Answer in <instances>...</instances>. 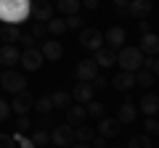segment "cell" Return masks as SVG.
<instances>
[{"label": "cell", "instance_id": "obj_13", "mask_svg": "<svg viewBox=\"0 0 159 148\" xmlns=\"http://www.w3.org/2000/svg\"><path fill=\"white\" fill-rule=\"evenodd\" d=\"M119 130H122V124H119L117 119H109V116L98 119V135L101 137H117Z\"/></svg>", "mask_w": 159, "mask_h": 148}, {"label": "cell", "instance_id": "obj_22", "mask_svg": "<svg viewBox=\"0 0 159 148\" xmlns=\"http://www.w3.org/2000/svg\"><path fill=\"white\" fill-rule=\"evenodd\" d=\"M138 108H141L146 116H154V114L159 111V98L151 95V93H146V95L141 98V103H138Z\"/></svg>", "mask_w": 159, "mask_h": 148}, {"label": "cell", "instance_id": "obj_26", "mask_svg": "<svg viewBox=\"0 0 159 148\" xmlns=\"http://www.w3.org/2000/svg\"><path fill=\"white\" fill-rule=\"evenodd\" d=\"M32 143H34V148L48 146V143H51V132H48V130H40V127H34V130H32Z\"/></svg>", "mask_w": 159, "mask_h": 148}, {"label": "cell", "instance_id": "obj_35", "mask_svg": "<svg viewBox=\"0 0 159 148\" xmlns=\"http://www.w3.org/2000/svg\"><path fill=\"white\" fill-rule=\"evenodd\" d=\"M143 69H148V72H151V74H157V77H159V58H143Z\"/></svg>", "mask_w": 159, "mask_h": 148}, {"label": "cell", "instance_id": "obj_2", "mask_svg": "<svg viewBox=\"0 0 159 148\" xmlns=\"http://www.w3.org/2000/svg\"><path fill=\"white\" fill-rule=\"evenodd\" d=\"M117 63L122 66V72H133L135 74L138 69H143V53L138 48H119L117 50Z\"/></svg>", "mask_w": 159, "mask_h": 148}, {"label": "cell", "instance_id": "obj_27", "mask_svg": "<svg viewBox=\"0 0 159 148\" xmlns=\"http://www.w3.org/2000/svg\"><path fill=\"white\" fill-rule=\"evenodd\" d=\"M85 111H88V116H93V119H103V116H106V108H103V103H98V101L85 103Z\"/></svg>", "mask_w": 159, "mask_h": 148}, {"label": "cell", "instance_id": "obj_41", "mask_svg": "<svg viewBox=\"0 0 159 148\" xmlns=\"http://www.w3.org/2000/svg\"><path fill=\"white\" fill-rule=\"evenodd\" d=\"M37 127H40V130H48V127H56V124H53V119H51V114H48V116H40V122H37Z\"/></svg>", "mask_w": 159, "mask_h": 148}, {"label": "cell", "instance_id": "obj_4", "mask_svg": "<svg viewBox=\"0 0 159 148\" xmlns=\"http://www.w3.org/2000/svg\"><path fill=\"white\" fill-rule=\"evenodd\" d=\"M51 143L56 148H69L74 146V127L72 124H56L51 130Z\"/></svg>", "mask_w": 159, "mask_h": 148}, {"label": "cell", "instance_id": "obj_46", "mask_svg": "<svg viewBox=\"0 0 159 148\" xmlns=\"http://www.w3.org/2000/svg\"><path fill=\"white\" fill-rule=\"evenodd\" d=\"M138 32L141 34H148L151 29H148V21H138Z\"/></svg>", "mask_w": 159, "mask_h": 148}, {"label": "cell", "instance_id": "obj_45", "mask_svg": "<svg viewBox=\"0 0 159 148\" xmlns=\"http://www.w3.org/2000/svg\"><path fill=\"white\" fill-rule=\"evenodd\" d=\"M80 3H82L85 8H90V11H93V8H98V3H101V0H80Z\"/></svg>", "mask_w": 159, "mask_h": 148}, {"label": "cell", "instance_id": "obj_11", "mask_svg": "<svg viewBox=\"0 0 159 148\" xmlns=\"http://www.w3.org/2000/svg\"><path fill=\"white\" fill-rule=\"evenodd\" d=\"M19 58H21V50L16 45H0V66L11 69L19 63Z\"/></svg>", "mask_w": 159, "mask_h": 148}, {"label": "cell", "instance_id": "obj_12", "mask_svg": "<svg viewBox=\"0 0 159 148\" xmlns=\"http://www.w3.org/2000/svg\"><path fill=\"white\" fill-rule=\"evenodd\" d=\"M72 101H77L80 106L90 103V101H93V87H90V82H77L74 90H72Z\"/></svg>", "mask_w": 159, "mask_h": 148}, {"label": "cell", "instance_id": "obj_48", "mask_svg": "<svg viewBox=\"0 0 159 148\" xmlns=\"http://www.w3.org/2000/svg\"><path fill=\"white\" fill-rule=\"evenodd\" d=\"M106 148H125V146H106Z\"/></svg>", "mask_w": 159, "mask_h": 148}, {"label": "cell", "instance_id": "obj_32", "mask_svg": "<svg viewBox=\"0 0 159 148\" xmlns=\"http://www.w3.org/2000/svg\"><path fill=\"white\" fill-rule=\"evenodd\" d=\"M143 127H146V135H159V119H154V116H146V122H143Z\"/></svg>", "mask_w": 159, "mask_h": 148}, {"label": "cell", "instance_id": "obj_19", "mask_svg": "<svg viewBox=\"0 0 159 148\" xmlns=\"http://www.w3.org/2000/svg\"><path fill=\"white\" fill-rule=\"evenodd\" d=\"M103 40L109 42L106 48H111V50H117V48H122V42H125V29L122 27H111L106 34H103Z\"/></svg>", "mask_w": 159, "mask_h": 148}, {"label": "cell", "instance_id": "obj_40", "mask_svg": "<svg viewBox=\"0 0 159 148\" xmlns=\"http://www.w3.org/2000/svg\"><path fill=\"white\" fill-rule=\"evenodd\" d=\"M29 127H32V122H29V116H19V122H16V130L21 132V135H24V132L29 130Z\"/></svg>", "mask_w": 159, "mask_h": 148}, {"label": "cell", "instance_id": "obj_38", "mask_svg": "<svg viewBox=\"0 0 159 148\" xmlns=\"http://www.w3.org/2000/svg\"><path fill=\"white\" fill-rule=\"evenodd\" d=\"M13 140H16L19 146H21V148H34V143H32V137H24L21 132H16V135H13Z\"/></svg>", "mask_w": 159, "mask_h": 148}, {"label": "cell", "instance_id": "obj_8", "mask_svg": "<svg viewBox=\"0 0 159 148\" xmlns=\"http://www.w3.org/2000/svg\"><path fill=\"white\" fill-rule=\"evenodd\" d=\"M43 61H45V58H43V53H40L37 48H27V50L21 53V58H19V63H21L27 72H37V69L43 66Z\"/></svg>", "mask_w": 159, "mask_h": 148}, {"label": "cell", "instance_id": "obj_47", "mask_svg": "<svg viewBox=\"0 0 159 148\" xmlns=\"http://www.w3.org/2000/svg\"><path fill=\"white\" fill-rule=\"evenodd\" d=\"M69 148H90V143H74V146H69Z\"/></svg>", "mask_w": 159, "mask_h": 148}, {"label": "cell", "instance_id": "obj_20", "mask_svg": "<svg viewBox=\"0 0 159 148\" xmlns=\"http://www.w3.org/2000/svg\"><path fill=\"white\" fill-rule=\"evenodd\" d=\"M96 66H103L109 69L111 63H117V50H111V48H101V50H96Z\"/></svg>", "mask_w": 159, "mask_h": 148}, {"label": "cell", "instance_id": "obj_6", "mask_svg": "<svg viewBox=\"0 0 159 148\" xmlns=\"http://www.w3.org/2000/svg\"><path fill=\"white\" fill-rule=\"evenodd\" d=\"M29 19H32V21L48 24V21L53 19V6L48 3V0H34L32 8H29Z\"/></svg>", "mask_w": 159, "mask_h": 148}, {"label": "cell", "instance_id": "obj_3", "mask_svg": "<svg viewBox=\"0 0 159 148\" xmlns=\"http://www.w3.org/2000/svg\"><path fill=\"white\" fill-rule=\"evenodd\" d=\"M0 87L6 93H24L27 90V80H24L21 72H13V69H6V72H0Z\"/></svg>", "mask_w": 159, "mask_h": 148}, {"label": "cell", "instance_id": "obj_29", "mask_svg": "<svg viewBox=\"0 0 159 148\" xmlns=\"http://www.w3.org/2000/svg\"><path fill=\"white\" fill-rule=\"evenodd\" d=\"M125 148H151V137L148 135H133Z\"/></svg>", "mask_w": 159, "mask_h": 148}, {"label": "cell", "instance_id": "obj_42", "mask_svg": "<svg viewBox=\"0 0 159 148\" xmlns=\"http://www.w3.org/2000/svg\"><path fill=\"white\" fill-rule=\"evenodd\" d=\"M106 146H109L106 137H101V135H96V137L90 140V148H106Z\"/></svg>", "mask_w": 159, "mask_h": 148}, {"label": "cell", "instance_id": "obj_17", "mask_svg": "<svg viewBox=\"0 0 159 148\" xmlns=\"http://www.w3.org/2000/svg\"><path fill=\"white\" fill-rule=\"evenodd\" d=\"M135 116H138V108L133 106V101H125L122 106H119V111H117V122L119 124H133Z\"/></svg>", "mask_w": 159, "mask_h": 148}, {"label": "cell", "instance_id": "obj_23", "mask_svg": "<svg viewBox=\"0 0 159 148\" xmlns=\"http://www.w3.org/2000/svg\"><path fill=\"white\" fill-rule=\"evenodd\" d=\"M80 6H82L80 0H58V3H56V11H61L64 16H74V13L80 11Z\"/></svg>", "mask_w": 159, "mask_h": 148}, {"label": "cell", "instance_id": "obj_1", "mask_svg": "<svg viewBox=\"0 0 159 148\" xmlns=\"http://www.w3.org/2000/svg\"><path fill=\"white\" fill-rule=\"evenodd\" d=\"M29 8H32V0H0V21L19 27L29 19Z\"/></svg>", "mask_w": 159, "mask_h": 148}, {"label": "cell", "instance_id": "obj_30", "mask_svg": "<svg viewBox=\"0 0 159 148\" xmlns=\"http://www.w3.org/2000/svg\"><path fill=\"white\" fill-rule=\"evenodd\" d=\"M34 108H37L43 116H48L53 111V103H51V98H48V95H43V98H34Z\"/></svg>", "mask_w": 159, "mask_h": 148}, {"label": "cell", "instance_id": "obj_10", "mask_svg": "<svg viewBox=\"0 0 159 148\" xmlns=\"http://www.w3.org/2000/svg\"><path fill=\"white\" fill-rule=\"evenodd\" d=\"M151 8H154L151 0H130V3H127V16L141 19V21H143V19H148Z\"/></svg>", "mask_w": 159, "mask_h": 148}, {"label": "cell", "instance_id": "obj_7", "mask_svg": "<svg viewBox=\"0 0 159 148\" xmlns=\"http://www.w3.org/2000/svg\"><path fill=\"white\" fill-rule=\"evenodd\" d=\"M29 108H34V98L29 95V90L16 93V95H13V101H11V111H13V114H19V116H27Z\"/></svg>", "mask_w": 159, "mask_h": 148}, {"label": "cell", "instance_id": "obj_44", "mask_svg": "<svg viewBox=\"0 0 159 148\" xmlns=\"http://www.w3.org/2000/svg\"><path fill=\"white\" fill-rule=\"evenodd\" d=\"M111 3H114V8H117V11H125L130 0H111Z\"/></svg>", "mask_w": 159, "mask_h": 148}, {"label": "cell", "instance_id": "obj_24", "mask_svg": "<svg viewBox=\"0 0 159 148\" xmlns=\"http://www.w3.org/2000/svg\"><path fill=\"white\" fill-rule=\"evenodd\" d=\"M51 103H53V108H69L72 106V95L66 90H56L51 95Z\"/></svg>", "mask_w": 159, "mask_h": 148}, {"label": "cell", "instance_id": "obj_15", "mask_svg": "<svg viewBox=\"0 0 159 148\" xmlns=\"http://www.w3.org/2000/svg\"><path fill=\"white\" fill-rule=\"evenodd\" d=\"M40 53H43V58H48V61H58V58L64 56V45L58 40H48V42H43Z\"/></svg>", "mask_w": 159, "mask_h": 148}, {"label": "cell", "instance_id": "obj_31", "mask_svg": "<svg viewBox=\"0 0 159 148\" xmlns=\"http://www.w3.org/2000/svg\"><path fill=\"white\" fill-rule=\"evenodd\" d=\"M48 32H51V34L66 32V21H64V19H51V21H48Z\"/></svg>", "mask_w": 159, "mask_h": 148}, {"label": "cell", "instance_id": "obj_16", "mask_svg": "<svg viewBox=\"0 0 159 148\" xmlns=\"http://www.w3.org/2000/svg\"><path fill=\"white\" fill-rule=\"evenodd\" d=\"M141 53H148V56H157L159 53V34L148 32V34H141V45H138Z\"/></svg>", "mask_w": 159, "mask_h": 148}, {"label": "cell", "instance_id": "obj_5", "mask_svg": "<svg viewBox=\"0 0 159 148\" xmlns=\"http://www.w3.org/2000/svg\"><path fill=\"white\" fill-rule=\"evenodd\" d=\"M80 45L82 48H88V50H101L103 48V34L98 32V29H88V27H82L80 29Z\"/></svg>", "mask_w": 159, "mask_h": 148}, {"label": "cell", "instance_id": "obj_36", "mask_svg": "<svg viewBox=\"0 0 159 148\" xmlns=\"http://www.w3.org/2000/svg\"><path fill=\"white\" fill-rule=\"evenodd\" d=\"M64 21H66V29H82V19H80L77 13H74V16H66Z\"/></svg>", "mask_w": 159, "mask_h": 148}, {"label": "cell", "instance_id": "obj_14", "mask_svg": "<svg viewBox=\"0 0 159 148\" xmlns=\"http://www.w3.org/2000/svg\"><path fill=\"white\" fill-rule=\"evenodd\" d=\"M111 85L117 87V90H122V93H127V90H133V87H138V85H135V74H133V72H119V74H114Z\"/></svg>", "mask_w": 159, "mask_h": 148}, {"label": "cell", "instance_id": "obj_34", "mask_svg": "<svg viewBox=\"0 0 159 148\" xmlns=\"http://www.w3.org/2000/svg\"><path fill=\"white\" fill-rule=\"evenodd\" d=\"M90 87H93V93H101V90H106V87H109V82H106V77L98 74V77H93V80H90Z\"/></svg>", "mask_w": 159, "mask_h": 148}, {"label": "cell", "instance_id": "obj_18", "mask_svg": "<svg viewBox=\"0 0 159 148\" xmlns=\"http://www.w3.org/2000/svg\"><path fill=\"white\" fill-rule=\"evenodd\" d=\"M88 119V111H85V106H69L66 108V124H72V127H80L82 122Z\"/></svg>", "mask_w": 159, "mask_h": 148}, {"label": "cell", "instance_id": "obj_28", "mask_svg": "<svg viewBox=\"0 0 159 148\" xmlns=\"http://www.w3.org/2000/svg\"><path fill=\"white\" fill-rule=\"evenodd\" d=\"M135 85L138 87H151L154 85V74L148 69H138L135 72Z\"/></svg>", "mask_w": 159, "mask_h": 148}, {"label": "cell", "instance_id": "obj_43", "mask_svg": "<svg viewBox=\"0 0 159 148\" xmlns=\"http://www.w3.org/2000/svg\"><path fill=\"white\" fill-rule=\"evenodd\" d=\"M19 42H24L27 48H34V37H32V34H21V37H19Z\"/></svg>", "mask_w": 159, "mask_h": 148}, {"label": "cell", "instance_id": "obj_9", "mask_svg": "<svg viewBox=\"0 0 159 148\" xmlns=\"http://www.w3.org/2000/svg\"><path fill=\"white\" fill-rule=\"evenodd\" d=\"M74 74H77V82H90L93 77H98V66L93 58H82L74 69Z\"/></svg>", "mask_w": 159, "mask_h": 148}, {"label": "cell", "instance_id": "obj_25", "mask_svg": "<svg viewBox=\"0 0 159 148\" xmlns=\"http://www.w3.org/2000/svg\"><path fill=\"white\" fill-rule=\"evenodd\" d=\"M93 137H96V130L93 127H74V143H90Z\"/></svg>", "mask_w": 159, "mask_h": 148}, {"label": "cell", "instance_id": "obj_33", "mask_svg": "<svg viewBox=\"0 0 159 148\" xmlns=\"http://www.w3.org/2000/svg\"><path fill=\"white\" fill-rule=\"evenodd\" d=\"M37 40V37H45L48 34V24H43V21H32V32H29Z\"/></svg>", "mask_w": 159, "mask_h": 148}, {"label": "cell", "instance_id": "obj_37", "mask_svg": "<svg viewBox=\"0 0 159 148\" xmlns=\"http://www.w3.org/2000/svg\"><path fill=\"white\" fill-rule=\"evenodd\" d=\"M0 148H16V140H13V135L0 132Z\"/></svg>", "mask_w": 159, "mask_h": 148}, {"label": "cell", "instance_id": "obj_21", "mask_svg": "<svg viewBox=\"0 0 159 148\" xmlns=\"http://www.w3.org/2000/svg\"><path fill=\"white\" fill-rule=\"evenodd\" d=\"M19 37H21V32H19L16 24H3L0 27V40H3V45H13V42H19Z\"/></svg>", "mask_w": 159, "mask_h": 148}, {"label": "cell", "instance_id": "obj_39", "mask_svg": "<svg viewBox=\"0 0 159 148\" xmlns=\"http://www.w3.org/2000/svg\"><path fill=\"white\" fill-rule=\"evenodd\" d=\"M8 116H11V103H6L3 98H0V122H6Z\"/></svg>", "mask_w": 159, "mask_h": 148}]
</instances>
